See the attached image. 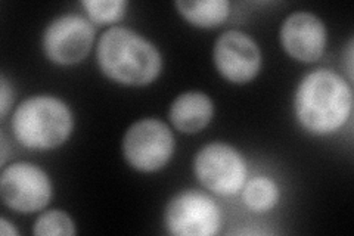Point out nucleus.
<instances>
[{"label":"nucleus","mask_w":354,"mask_h":236,"mask_svg":"<svg viewBox=\"0 0 354 236\" xmlns=\"http://www.w3.org/2000/svg\"><path fill=\"white\" fill-rule=\"evenodd\" d=\"M32 233L37 236H70L75 235V224L65 211L50 210L36 220Z\"/></svg>","instance_id":"obj_14"},{"label":"nucleus","mask_w":354,"mask_h":236,"mask_svg":"<svg viewBox=\"0 0 354 236\" xmlns=\"http://www.w3.org/2000/svg\"><path fill=\"white\" fill-rule=\"evenodd\" d=\"M173 152V133L165 122L157 118L139 120L124 134V158L138 172L152 173L161 170L170 161Z\"/></svg>","instance_id":"obj_4"},{"label":"nucleus","mask_w":354,"mask_h":236,"mask_svg":"<svg viewBox=\"0 0 354 236\" xmlns=\"http://www.w3.org/2000/svg\"><path fill=\"white\" fill-rule=\"evenodd\" d=\"M295 114L300 125L313 134L338 130L351 114L353 91L344 78L330 70L307 74L295 92Z\"/></svg>","instance_id":"obj_2"},{"label":"nucleus","mask_w":354,"mask_h":236,"mask_svg":"<svg viewBox=\"0 0 354 236\" xmlns=\"http://www.w3.org/2000/svg\"><path fill=\"white\" fill-rule=\"evenodd\" d=\"M180 15L192 26L201 28H212L226 21L230 12L227 0H201V2H176Z\"/></svg>","instance_id":"obj_12"},{"label":"nucleus","mask_w":354,"mask_h":236,"mask_svg":"<svg viewBox=\"0 0 354 236\" xmlns=\"http://www.w3.org/2000/svg\"><path fill=\"white\" fill-rule=\"evenodd\" d=\"M95 42L91 19L66 14L55 18L43 35V49L48 58L58 65L82 62Z\"/></svg>","instance_id":"obj_8"},{"label":"nucleus","mask_w":354,"mask_h":236,"mask_svg":"<svg viewBox=\"0 0 354 236\" xmlns=\"http://www.w3.org/2000/svg\"><path fill=\"white\" fill-rule=\"evenodd\" d=\"M83 6L95 24H111L123 19L127 3L124 0H86Z\"/></svg>","instance_id":"obj_15"},{"label":"nucleus","mask_w":354,"mask_h":236,"mask_svg":"<svg viewBox=\"0 0 354 236\" xmlns=\"http://www.w3.org/2000/svg\"><path fill=\"white\" fill-rule=\"evenodd\" d=\"M194 168L198 181L217 195H235L245 185V161L226 143L205 145L196 154Z\"/></svg>","instance_id":"obj_5"},{"label":"nucleus","mask_w":354,"mask_h":236,"mask_svg":"<svg viewBox=\"0 0 354 236\" xmlns=\"http://www.w3.org/2000/svg\"><path fill=\"white\" fill-rule=\"evenodd\" d=\"M0 233L3 236H10V235H18V230L6 219H0Z\"/></svg>","instance_id":"obj_17"},{"label":"nucleus","mask_w":354,"mask_h":236,"mask_svg":"<svg viewBox=\"0 0 354 236\" xmlns=\"http://www.w3.org/2000/svg\"><path fill=\"white\" fill-rule=\"evenodd\" d=\"M73 127L71 109L61 99L48 95L26 99L12 117L17 140L30 149L58 148L70 138Z\"/></svg>","instance_id":"obj_3"},{"label":"nucleus","mask_w":354,"mask_h":236,"mask_svg":"<svg viewBox=\"0 0 354 236\" xmlns=\"http://www.w3.org/2000/svg\"><path fill=\"white\" fill-rule=\"evenodd\" d=\"M165 226L177 236H212L220 229V210L208 195L183 190L165 207Z\"/></svg>","instance_id":"obj_6"},{"label":"nucleus","mask_w":354,"mask_h":236,"mask_svg":"<svg viewBox=\"0 0 354 236\" xmlns=\"http://www.w3.org/2000/svg\"><path fill=\"white\" fill-rule=\"evenodd\" d=\"M213 58L220 75L236 84L251 82L261 69L259 44L245 33L236 30L226 31L217 39Z\"/></svg>","instance_id":"obj_9"},{"label":"nucleus","mask_w":354,"mask_h":236,"mask_svg":"<svg viewBox=\"0 0 354 236\" xmlns=\"http://www.w3.org/2000/svg\"><path fill=\"white\" fill-rule=\"evenodd\" d=\"M326 28L322 19L310 12H295L281 27V43L294 60L315 62L326 48Z\"/></svg>","instance_id":"obj_10"},{"label":"nucleus","mask_w":354,"mask_h":236,"mask_svg":"<svg viewBox=\"0 0 354 236\" xmlns=\"http://www.w3.org/2000/svg\"><path fill=\"white\" fill-rule=\"evenodd\" d=\"M242 199L252 211H269L279 201V188L272 179L256 177L243 185Z\"/></svg>","instance_id":"obj_13"},{"label":"nucleus","mask_w":354,"mask_h":236,"mask_svg":"<svg viewBox=\"0 0 354 236\" xmlns=\"http://www.w3.org/2000/svg\"><path fill=\"white\" fill-rule=\"evenodd\" d=\"M0 195L5 206L18 212H35L46 207L52 198V182L40 167L14 163L0 177Z\"/></svg>","instance_id":"obj_7"},{"label":"nucleus","mask_w":354,"mask_h":236,"mask_svg":"<svg viewBox=\"0 0 354 236\" xmlns=\"http://www.w3.org/2000/svg\"><path fill=\"white\" fill-rule=\"evenodd\" d=\"M0 86H2L0 87V111H2V118H5L10 105H12L14 96H12V89L9 87L5 77H2V83H0Z\"/></svg>","instance_id":"obj_16"},{"label":"nucleus","mask_w":354,"mask_h":236,"mask_svg":"<svg viewBox=\"0 0 354 236\" xmlns=\"http://www.w3.org/2000/svg\"><path fill=\"white\" fill-rule=\"evenodd\" d=\"M214 116V105L203 92H185L170 107L173 126L182 133H198L208 126Z\"/></svg>","instance_id":"obj_11"},{"label":"nucleus","mask_w":354,"mask_h":236,"mask_svg":"<svg viewBox=\"0 0 354 236\" xmlns=\"http://www.w3.org/2000/svg\"><path fill=\"white\" fill-rule=\"evenodd\" d=\"M96 60L108 78L124 86H148L162 69L158 49L126 27H111L104 33L97 42Z\"/></svg>","instance_id":"obj_1"}]
</instances>
